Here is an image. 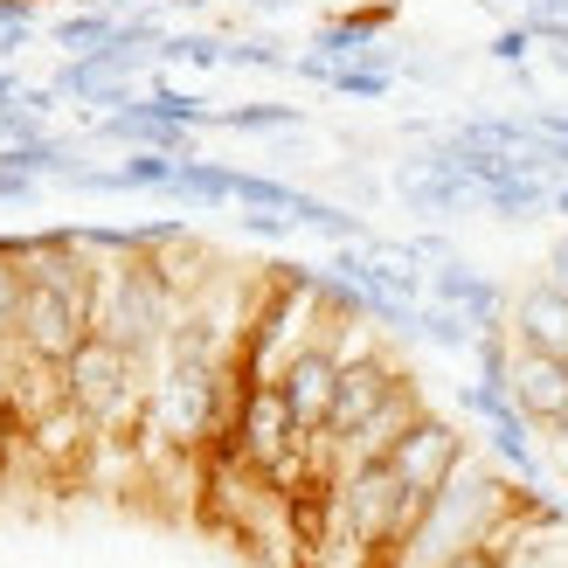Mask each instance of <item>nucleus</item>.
I'll use <instances>...</instances> for the list:
<instances>
[{"instance_id": "14", "label": "nucleus", "mask_w": 568, "mask_h": 568, "mask_svg": "<svg viewBox=\"0 0 568 568\" xmlns=\"http://www.w3.org/2000/svg\"><path fill=\"white\" fill-rule=\"evenodd\" d=\"M534 125H541L548 139H568V104L561 111H534Z\"/></svg>"}, {"instance_id": "6", "label": "nucleus", "mask_w": 568, "mask_h": 568, "mask_svg": "<svg viewBox=\"0 0 568 568\" xmlns=\"http://www.w3.org/2000/svg\"><path fill=\"white\" fill-rule=\"evenodd\" d=\"M506 333H514V347H527V354H561L568 361V292H561L548 271L527 277L520 292H514Z\"/></svg>"}, {"instance_id": "13", "label": "nucleus", "mask_w": 568, "mask_h": 568, "mask_svg": "<svg viewBox=\"0 0 568 568\" xmlns=\"http://www.w3.org/2000/svg\"><path fill=\"white\" fill-rule=\"evenodd\" d=\"M548 277L568 292V236H555V243H548Z\"/></svg>"}, {"instance_id": "15", "label": "nucleus", "mask_w": 568, "mask_h": 568, "mask_svg": "<svg viewBox=\"0 0 568 568\" xmlns=\"http://www.w3.org/2000/svg\"><path fill=\"white\" fill-rule=\"evenodd\" d=\"M555 215H568V181H561V187H555Z\"/></svg>"}, {"instance_id": "9", "label": "nucleus", "mask_w": 568, "mask_h": 568, "mask_svg": "<svg viewBox=\"0 0 568 568\" xmlns=\"http://www.w3.org/2000/svg\"><path fill=\"white\" fill-rule=\"evenodd\" d=\"M111 36H119V21H111V0H104V8H91V14H70L63 28H55V49H70V55H91V49H104Z\"/></svg>"}, {"instance_id": "8", "label": "nucleus", "mask_w": 568, "mask_h": 568, "mask_svg": "<svg viewBox=\"0 0 568 568\" xmlns=\"http://www.w3.org/2000/svg\"><path fill=\"white\" fill-rule=\"evenodd\" d=\"M486 437H493V450H499L514 471H527V478L541 471V458H534V423H527L520 409H499V416L486 423Z\"/></svg>"}, {"instance_id": "5", "label": "nucleus", "mask_w": 568, "mask_h": 568, "mask_svg": "<svg viewBox=\"0 0 568 568\" xmlns=\"http://www.w3.org/2000/svg\"><path fill=\"white\" fill-rule=\"evenodd\" d=\"M403 382H409V375H403V367H395L388 354L354 347L347 361H339V395H333V416H326L320 444H326V450H333V444H347V437H354L361 423L375 416V409H382V403H388V395L403 388Z\"/></svg>"}, {"instance_id": "2", "label": "nucleus", "mask_w": 568, "mask_h": 568, "mask_svg": "<svg viewBox=\"0 0 568 568\" xmlns=\"http://www.w3.org/2000/svg\"><path fill=\"white\" fill-rule=\"evenodd\" d=\"M298 444H305V430L292 423V409H284L277 382H250V375H236V403H230V423H222L215 450H236L243 465L271 471L277 458H292Z\"/></svg>"}, {"instance_id": "3", "label": "nucleus", "mask_w": 568, "mask_h": 568, "mask_svg": "<svg viewBox=\"0 0 568 568\" xmlns=\"http://www.w3.org/2000/svg\"><path fill=\"white\" fill-rule=\"evenodd\" d=\"M465 458H471L465 430H458L450 416H430V409H423L409 430L388 444V471L403 478V493H409V499H423V506H430V493H437V486H444V478L458 471Z\"/></svg>"}, {"instance_id": "4", "label": "nucleus", "mask_w": 568, "mask_h": 568, "mask_svg": "<svg viewBox=\"0 0 568 568\" xmlns=\"http://www.w3.org/2000/svg\"><path fill=\"white\" fill-rule=\"evenodd\" d=\"M339 339H326V326H320V339L312 347H298L292 361L277 367V395H284V409H292V423L305 437H320L326 430V416H333V395H339Z\"/></svg>"}, {"instance_id": "10", "label": "nucleus", "mask_w": 568, "mask_h": 568, "mask_svg": "<svg viewBox=\"0 0 568 568\" xmlns=\"http://www.w3.org/2000/svg\"><path fill=\"white\" fill-rule=\"evenodd\" d=\"M215 125H230V132H292L298 104H236V111H215Z\"/></svg>"}, {"instance_id": "1", "label": "nucleus", "mask_w": 568, "mask_h": 568, "mask_svg": "<svg viewBox=\"0 0 568 568\" xmlns=\"http://www.w3.org/2000/svg\"><path fill=\"white\" fill-rule=\"evenodd\" d=\"M146 361L119 339L91 333L83 347L63 361V403L91 423V430H119L125 416H146Z\"/></svg>"}, {"instance_id": "12", "label": "nucleus", "mask_w": 568, "mask_h": 568, "mask_svg": "<svg viewBox=\"0 0 568 568\" xmlns=\"http://www.w3.org/2000/svg\"><path fill=\"white\" fill-rule=\"evenodd\" d=\"M437 568H514V541H478V548H458Z\"/></svg>"}, {"instance_id": "11", "label": "nucleus", "mask_w": 568, "mask_h": 568, "mask_svg": "<svg viewBox=\"0 0 568 568\" xmlns=\"http://www.w3.org/2000/svg\"><path fill=\"white\" fill-rule=\"evenodd\" d=\"M527 55H534V28H527V21H514V28H499V36H493V63L520 70Z\"/></svg>"}, {"instance_id": "16", "label": "nucleus", "mask_w": 568, "mask_h": 568, "mask_svg": "<svg viewBox=\"0 0 568 568\" xmlns=\"http://www.w3.org/2000/svg\"><path fill=\"white\" fill-rule=\"evenodd\" d=\"M0 388H8V339H0Z\"/></svg>"}, {"instance_id": "7", "label": "nucleus", "mask_w": 568, "mask_h": 568, "mask_svg": "<svg viewBox=\"0 0 568 568\" xmlns=\"http://www.w3.org/2000/svg\"><path fill=\"white\" fill-rule=\"evenodd\" d=\"M506 395H514V409L534 423V430H561V423H568V361H561V354H527V347H520Z\"/></svg>"}]
</instances>
